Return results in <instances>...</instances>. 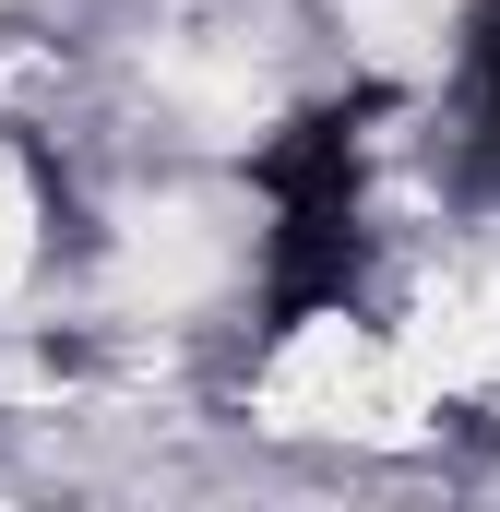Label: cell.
Segmentation results:
<instances>
[{"label": "cell", "mask_w": 500, "mask_h": 512, "mask_svg": "<svg viewBox=\"0 0 500 512\" xmlns=\"http://www.w3.org/2000/svg\"><path fill=\"white\" fill-rule=\"evenodd\" d=\"M24 262H36V203H24V179L0 167V286H12Z\"/></svg>", "instance_id": "cell-1"}]
</instances>
